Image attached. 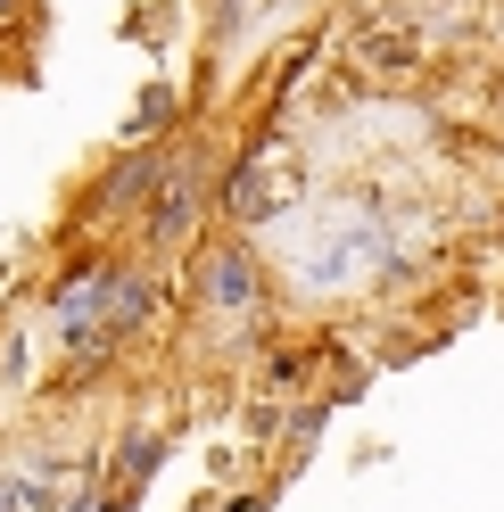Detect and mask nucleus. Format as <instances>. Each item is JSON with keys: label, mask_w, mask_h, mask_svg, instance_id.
I'll return each mask as SVG.
<instances>
[{"label": "nucleus", "mask_w": 504, "mask_h": 512, "mask_svg": "<svg viewBox=\"0 0 504 512\" xmlns=\"http://www.w3.org/2000/svg\"><path fill=\"white\" fill-rule=\"evenodd\" d=\"M166 166H174V141H149V149H116L100 174L83 182V199H75V232H83V248H116V240H133V223L149 215V199H157V182H166Z\"/></svg>", "instance_id": "4"}, {"label": "nucleus", "mask_w": 504, "mask_h": 512, "mask_svg": "<svg viewBox=\"0 0 504 512\" xmlns=\"http://www.w3.org/2000/svg\"><path fill=\"white\" fill-rule=\"evenodd\" d=\"M191 512H232V504H191Z\"/></svg>", "instance_id": "9"}, {"label": "nucleus", "mask_w": 504, "mask_h": 512, "mask_svg": "<svg viewBox=\"0 0 504 512\" xmlns=\"http://www.w3.org/2000/svg\"><path fill=\"white\" fill-rule=\"evenodd\" d=\"M34 25H42V0H0V42L34 34Z\"/></svg>", "instance_id": "8"}, {"label": "nucleus", "mask_w": 504, "mask_h": 512, "mask_svg": "<svg viewBox=\"0 0 504 512\" xmlns=\"http://www.w3.org/2000/svg\"><path fill=\"white\" fill-rule=\"evenodd\" d=\"M215 149L182 124L174 133V166H166V182H157V199H149V215L133 223V240H116V248H133V256H149V265H182L207 232H215Z\"/></svg>", "instance_id": "2"}, {"label": "nucleus", "mask_w": 504, "mask_h": 512, "mask_svg": "<svg viewBox=\"0 0 504 512\" xmlns=\"http://www.w3.org/2000/svg\"><path fill=\"white\" fill-rule=\"evenodd\" d=\"M306 190H314V182H306V157L281 149L273 124H265V133H248V141L224 157V174H215V223L257 240L273 215H290V207L306 199Z\"/></svg>", "instance_id": "3"}, {"label": "nucleus", "mask_w": 504, "mask_h": 512, "mask_svg": "<svg viewBox=\"0 0 504 512\" xmlns=\"http://www.w3.org/2000/svg\"><path fill=\"white\" fill-rule=\"evenodd\" d=\"M174 133H182V91L157 75L141 100H133V116H124V141L116 149H149V141H174Z\"/></svg>", "instance_id": "6"}, {"label": "nucleus", "mask_w": 504, "mask_h": 512, "mask_svg": "<svg viewBox=\"0 0 504 512\" xmlns=\"http://www.w3.org/2000/svg\"><path fill=\"white\" fill-rule=\"evenodd\" d=\"M157 463H166V430H157V422H124L108 438V455H100V488L108 496H141L157 479Z\"/></svg>", "instance_id": "5"}, {"label": "nucleus", "mask_w": 504, "mask_h": 512, "mask_svg": "<svg viewBox=\"0 0 504 512\" xmlns=\"http://www.w3.org/2000/svg\"><path fill=\"white\" fill-rule=\"evenodd\" d=\"M50 479H34L25 463H0V512H50Z\"/></svg>", "instance_id": "7"}, {"label": "nucleus", "mask_w": 504, "mask_h": 512, "mask_svg": "<svg viewBox=\"0 0 504 512\" xmlns=\"http://www.w3.org/2000/svg\"><path fill=\"white\" fill-rule=\"evenodd\" d=\"M174 331H182V364H240L281 331V290L273 265L248 232H215L174 265Z\"/></svg>", "instance_id": "1"}]
</instances>
